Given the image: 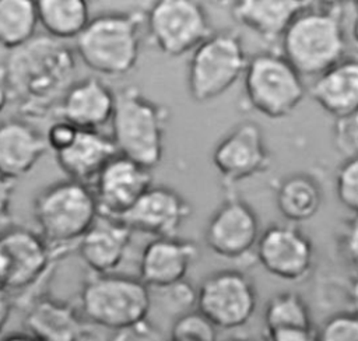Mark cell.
I'll use <instances>...</instances> for the list:
<instances>
[{
    "instance_id": "cell-1",
    "label": "cell",
    "mask_w": 358,
    "mask_h": 341,
    "mask_svg": "<svg viewBox=\"0 0 358 341\" xmlns=\"http://www.w3.org/2000/svg\"><path fill=\"white\" fill-rule=\"evenodd\" d=\"M3 66L10 102L27 117L56 115L63 95L76 81L73 50L48 35L35 36L10 52Z\"/></svg>"
},
{
    "instance_id": "cell-2",
    "label": "cell",
    "mask_w": 358,
    "mask_h": 341,
    "mask_svg": "<svg viewBox=\"0 0 358 341\" xmlns=\"http://www.w3.org/2000/svg\"><path fill=\"white\" fill-rule=\"evenodd\" d=\"M280 42V53L302 77H319L344 59L347 41L338 4L310 1Z\"/></svg>"
},
{
    "instance_id": "cell-3",
    "label": "cell",
    "mask_w": 358,
    "mask_h": 341,
    "mask_svg": "<svg viewBox=\"0 0 358 341\" xmlns=\"http://www.w3.org/2000/svg\"><path fill=\"white\" fill-rule=\"evenodd\" d=\"M32 215L36 232L60 259L77 249L99 211L91 186L66 177L38 191L32 203Z\"/></svg>"
},
{
    "instance_id": "cell-4",
    "label": "cell",
    "mask_w": 358,
    "mask_h": 341,
    "mask_svg": "<svg viewBox=\"0 0 358 341\" xmlns=\"http://www.w3.org/2000/svg\"><path fill=\"white\" fill-rule=\"evenodd\" d=\"M169 119V109L145 96L138 87H123L116 92L110 122V137L117 152L155 168L164 157Z\"/></svg>"
},
{
    "instance_id": "cell-5",
    "label": "cell",
    "mask_w": 358,
    "mask_h": 341,
    "mask_svg": "<svg viewBox=\"0 0 358 341\" xmlns=\"http://www.w3.org/2000/svg\"><path fill=\"white\" fill-rule=\"evenodd\" d=\"M144 13L110 11L90 20L76 39V53L99 75L116 78L129 74L141 50Z\"/></svg>"
},
{
    "instance_id": "cell-6",
    "label": "cell",
    "mask_w": 358,
    "mask_h": 341,
    "mask_svg": "<svg viewBox=\"0 0 358 341\" xmlns=\"http://www.w3.org/2000/svg\"><path fill=\"white\" fill-rule=\"evenodd\" d=\"M151 300V289L138 277L90 273L80 291V312L88 323L119 331L147 320Z\"/></svg>"
},
{
    "instance_id": "cell-7",
    "label": "cell",
    "mask_w": 358,
    "mask_h": 341,
    "mask_svg": "<svg viewBox=\"0 0 358 341\" xmlns=\"http://www.w3.org/2000/svg\"><path fill=\"white\" fill-rule=\"evenodd\" d=\"M248 60L239 34L214 31L190 53L186 74L190 98L199 103L220 98L243 77Z\"/></svg>"
},
{
    "instance_id": "cell-8",
    "label": "cell",
    "mask_w": 358,
    "mask_h": 341,
    "mask_svg": "<svg viewBox=\"0 0 358 341\" xmlns=\"http://www.w3.org/2000/svg\"><path fill=\"white\" fill-rule=\"evenodd\" d=\"M242 78L245 101L268 119L289 116L306 94L302 75L277 52L250 56Z\"/></svg>"
},
{
    "instance_id": "cell-9",
    "label": "cell",
    "mask_w": 358,
    "mask_h": 341,
    "mask_svg": "<svg viewBox=\"0 0 358 341\" xmlns=\"http://www.w3.org/2000/svg\"><path fill=\"white\" fill-rule=\"evenodd\" d=\"M150 43L162 55L192 53L214 31L204 6L196 0H159L144 13Z\"/></svg>"
},
{
    "instance_id": "cell-10",
    "label": "cell",
    "mask_w": 358,
    "mask_h": 341,
    "mask_svg": "<svg viewBox=\"0 0 358 341\" xmlns=\"http://www.w3.org/2000/svg\"><path fill=\"white\" fill-rule=\"evenodd\" d=\"M257 306L253 281L241 270L210 273L197 288L196 309L217 328L234 330L250 321Z\"/></svg>"
},
{
    "instance_id": "cell-11",
    "label": "cell",
    "mask_w": 358,
    "mask_h": 341,
    "mask_svg": "<svg viewBox=\"0 0 358 341\" xmlns=\"http://www.w3.org/2000/svg\"><path fill=\"white\" fill-rule=\"evenodd\" d=\"M260 233L259 217L252 205L228 191L206 224L204 242L218 257L242 260L255 253Z\"/></svg>"
},
{
    "instance_id": "cell-12",
    "label": "cell",
    "mask_w": 358,
    "mask_h": 341,
    "mask_svg": "<svg viewBox=\"0 0 358 341\" xmlns=\"http://www.w3.org/2000/svg\"><path fill=\"white\" fill-rule=\"evenodd\" d=\"M6 292H27L50 273L57 257L43 238L25 226H10L0 235Z\"/></svg>"
},
{
    "instance_id": "cell-13",
    "label": "cell",
    "mask_w": 358,
    "mask_h": 341,
    "mask_svg": "<svg viewBox=\"0 0 358 341\" xmlns=\"http://www.w3.org/2000/svg\"><path fill=\"white\" fill-rule=\"evenodd\" d=\"M211 161L227 189L268 170L271 155L260 124L253 120L235 124L215 144Z\"/></svg>"
},
{
    "instance_id": "cell-14",
    "label": "cell",
    "mask_w": 358,
    "mask_h": 341,
    "mask_svg": "<svg viewBox=\"0 0 358 341\" xmlns=\"http://www.w3.org/2000/svg\"><path fill=\"white\" fill-rule=\"evenodd\" d=\"M255 256L270 275L298 282L305 280L313 268L315 247L296 224H271L262 231Z\"/></svg>"
},
{
    "instance_id": "cell-15",
    "label": "cell",
    "mask_w": 358,
    "mask_h": 341,
    "mask_svg": "<svg viewBox=\"0 0 358 341\" xmlns=\"http://www.w3.org/2000/svg\"><path fill=\"white\" fill-rule=\"evenodd\" d=\"M152 186L151 169L117 154L91 184L101 215L120 219Z\"/></svg>"
},
{
    "instance_id": "cell-16",
    "label": "cell",
    "mask_w": 358,
    "mask_h": 341,
    "mask_svg": "<svg viewBox=\"0 0 358 341\" xmlns=\"http://www.w3.org/2000/svg\"><path fill=\"white\" fill-rule=\"evenodd\" d=\"M190 214V203L176 189L152 184L120 219L133 232L162 238L176 236Z\"/></svg>"
},
{
    "instance_id": "cell-17",
    "label": "cell",
    "mask_w": 358,
    "mask_h": 341,
    "mask_svg": "<svg viewBox=\"0 0 358 341\" xmlns=\"http://www.w3.org/2000/svg\"><path fill=\"white\" fill-rule=\"evenodd\" d=\"M199 259V246L185 238H152L141 250L138 278L150 289H162L186 280Z\"/></svg>"
},
{
    "instance_id": "cell-18",
    "label": "cell",
    "mask_w": 358,
    "mask_h": 341,
    "mask_svg": "<svg viewBox=\"0 0 358 341\" xmlns=\"http://www.w3.org/2000/svg\"><path fill=\"white\" fill-rule=\"evenodd\" d=\"M116 92L99 77L76 80L63 95L56 116L80 130H101L110 124Z\"/></svg>"
},
{
    "instance_id": "cell-19",
    "label": "cell",
    "mask_w": 358,
    "mask_h": 341,
    "mask_svg": "<svg viewBox=\"0 0 358 341\" xmlns=\"http://www.w3.org/2000/svg\"><path fill=\"white\" fill-rule=\"evenodd\" d=\"M87 324L71 303L49 295H36L27 302L24 326L39 341H87Z\"/></svg>"
},
{
    "instance_id": "cell-20",
    "label": "cell",
    "mask_w": 358,
    "mask_h": 341,
    "mask_svg": "<svg viewBox=\"0 0 358 341\" xmlns=\"http://www.w3.org/2000/svg\"><path fill=\"white\" fill-rule=\"evenodd\" d=\"M131 233L122 219L99 214L76 250L90 273H116L127 256Z\"/></svg>"
},
{
    "instance_id": "cell-21",
    "label": "cell",
    "mask_w": 358,
    "mask_h": 341,
    "mask_svg": "<svg viewBox=\"0 0 358 341\" xmlns=\"http://www.w3.org/2000/svg\"><path fill=\"white\" fill-rule=\"evenodd\" d=\"M48 151L45 134L25 119L0 122V173L17 180L29 173Z\"/></svg>"
},
{
    "instance_id": "cell-22",
    "label": "cell",
    "mask_w": 358,
    "mask_h": 341,
    "mask_svg": "<svg viewBox=\"0 0 358 341\" xmlns=\"http://www.w3.org/2000/svg\"><path fill=\"white\" fill-rule=\"evenodd\" d=\"M313 101L330 116L343 120L358 113V57H348L315 78Z\"/></svg>"
},
{
    "instance_id": "cell-23",
    "label": "cell",
    "mask_w": 358,
    "mask_h": 341,
    "mask_svg": "<svg viewBox=\"0 0 358 341\" xmlns=\"http://www.w3.org/2000/svg\"><path fill=\"white\" fill-rule=\"evenodd\" d=\"M117 154L110 134L101 130H80L73 144L55 158L69 179L91 186L103 166Z\"/></svg>"
},
{
    "instance_id": "cell-24",
    "label": "cell",
    "mask_w": 358,
    "mask_h": 341,
    "mask_svg": "<svg viewBox=\"0 0 358 341\" xmlns=\"http://www.w3.org/2000/svg\"><path fill=\"white\" fill-rule=\"evenodd\" d=\"M310 1L301 0H239L231 3V17L266 41L281 39L291 21Z\"/></svg>"
},
{
    "instance_id": "cell-25",
    "label": "cell",
    "mask_w": 358,
    "mask_h": 341,
    "mask_svg": "<svg viewBox=\"0 0 358 341\" xmlns=\"http://www.w3.org/2000/svg\"><path fill=\"white\" fill-rule=\"evenodd\" d=\"M275 204L280 214L291 224L313 218L323 204V190L317 179L298 172L285 176L277 186Z\"/></svg>"
},
{
    "instance_id": "cell-26",
    "label": "cell",
    "mask_w": 358,
    "mask_h": 341,
    "mask_svg": "<svg viewBox=\"0 0 358 341\" xmlns=\"http://www.w3.org/2000/svg\"><path fill=\"white\" fill-rule=\"evenodd\" d=\"M35 4L38 24L48 36L62 42L77 39L91 20L84 0H39Z\"/></svg>"
},
{
    "instance_id": "cell-27",
    "label": "cell",
    "mask_w": 358,
    "mask_h": 341,
    "mask_svg": "<svg viewBox=\"0 0 358 341\" xmlns=\"http://www.w3.org/2000/svg\"><path fill=\"white\" fill-rule=\"evenodd\" d=\"M36 4L31 0H0V46L13 52L36 35Z\"/></svg>"
},
{
    "instance_id": "cell-28",
    "label": "cell",
    "mask_w": 358,
    "mask_h": 341,
    "mask_svg": "<svg viewBox=\"0 0 358 341\" xmlns=\"http://www.w3.org/2000/svg\"><path fill=\"white\" fill-rule=\"evenodd\" d=\"M264 331L313 328L310 309L306 300L294 291H284L273 295L263 312Z\"/></svg>"
},
{
    "instance_id": "cell-29",
    "label": "cell",
    "mask_w": 358,
    "mask_h": 341,
    "mask_svg": "<svg viewBox=\"0 0 358 341\" xmlns=\"http://www.w3.org/2000/svg\"><path fill=\"white\" fill-rule=\"evenodd\" d=\"M169 340L179 341H217V327L197 309L176 316Z\"/></svg>"
},
{
    "instance_id": "cell-30",
    "label": "cell",
    "mask_w": 358,
    "mask_h": 341,
    "mask_svg": "<svg viewBox=\"0 0 358 341\" xmlns=\"http://www.w3.org/2000/svg\"><path fill=\"white\" fill-rule=\"evenodd\" d=\"M316 337L317 341H358V313L343 310L329 316Z\"/></svg>"
},
{
    "instance_id": "cell-31",
    "label": "cell",
    "mask_w": 358,
    "mask_h": 341,
    "mask_svg": "<svg viewBox=\"0 0 358 341\" xmlns=\"http://www.w3.org/2000/svg\"><path fill=\"white\" fill-rule=\"evenodd\" d=\"M336 193L340 203L358 215V154L350 155L338 168Z\"/></svg>"
},
{
    "instance_id": "cell-32",
    "label": "cell",
    "mask_w": 358,
    "mask_h": 341,
    "mask_svg": "<svg viewBox=\"0 0 358 341\" xmlns=\"http://www.w3.org/2000/svg\"><path fill=\"white\" fill-rule=\"evenodd\" d=\"M157 291L164 292V305L166 310L176 313V316L196 309L197 289L187 280Z\"/></svg>"
},
{
    "instance_id": "cell-33",
    "label": "cell",
    "mask_w": 358,
    "mask_h": 341,
    "mask_svg": "<svg viewBox=\"0 0 358 341\" xmlns=\"http://www.w3.org/2000/svg\"><path fill=\"white\" fill-rule=\"evenodd\" d=\"M78 131L80 129L76 127L73 123L59 117L57 120L49 124V127L43 134H45L48 148H50L52 152L56 155L63 152L73 144Z\"/></svg>"
},
{
    "instance_id": "cell-34",
    "label": "cell",
    "mask_w": 358,
    "mask_h": 341,
    "mask_svg": "<svg viewBox=\"0 0 358 341\" xmlns=\"http://www.w3.org/2000/svg\"><path fill=\"white\" fill-rule=\"evenodd\" d=\"M109 341H164L161 331L148 320L115 331Z\"/></svg>"
},
{
    "instance_id": "cell-35",
    "label": "cell",
    "mask_w": 358,
    "mask_h": 341,
    "mask_svg": "<svg viewBox=\"0 0 358 341\" xmlns=\"http://www.w3.org/2000/svg\"><path fill=\"white\" fill-rule=\"evenodd\" d=\"M260 341H317V337L313 328H289L264 331Z\"/></svg>"
},
{
    "instance_id": "cell-36",
    "label": "cell",
    "mask_w": 358,
    "mask_h": 341,
    "mask_svg": "<svg viewBox=\"0 0 358 341\" xmlns=\"http://www.w3.org/2000/svg\"><path fill=\"white\" fill-rule=\"evenodd\" d=\"M15 182L0 173V225H6L11 217V200Z\"/></svg>"
},
{
    "instance_id": "cell-37",
    "label": "cell",
    "mask_w": 358,
    "mask_h": 341,
    "mask_svg": "<svg viewBox=\"0 0 358 341\" xmlns=\"http://www.w3.org/2000/svg\"><path fill=\"white\" fill-rule=\"evenodd\" d=\"M343 243L347 257L358 267V215L348 224Z\"/></svg>"
},
{
    "instance_id": "cell-38",
    "label": "cell",
    "mask_w": 358,
    "mask_h": 341,
    "mask_svg": "<svg viewBox=\"0 0 358 341\" xmlns=\"http://www.w3.org/2000/svg\"><path fill=\"white\" fill-rule=\"evenodd\" d=\"M11 310H13V300L10 295L4 291H0V334L3 333V330L6 328L10 320Z\"/></svg>"
},
{
    "instance_id": "cell-39",
    "label": "cell",
    "mask_w": 358,
    "mask_h": 341,
    "mask_svg": "<svg viewBox=\"0 0 358 341\" xmlns=\"http://www.w3.org/2000/svg\"><path fill=\"white\" fill-rule=\"evenodd\" d=\"M8 102H10V92H8L6 70H4V66L0 64V115L3 113Z\"/></svg>"
},
{
    "instance_id": "cell-40",
    "label": "cell",
    "mask_w": 358,
    "mask_h": 341,
    "mask_svg": "<svg viewBox=\"0 0 358 341\" xmlns=\"http://www.w3.org/2000/svg\"><path fill=\"white\" fill-rule=\"evenodd\" d=\"M0 341H39V340L27 331H18V333H11L4 335Z\"/></svg>"
},
{
    "instance_id": "cell-41",
    "label": "cell",
    "mask_w": 358,
    "mask_h": 341,
    "mask_svg": "<svg viewBox=\"0 0 358 341\" xmlns=\"http://www.w3.org/2000/svg\"><path fill=\"white\" fill-rule=\"evenodd\" d=\"M351 42H352V46L358 55V10H357V15L354 18V22H352V27H351Z\"/></svg>"
},
{
    "instance_id": "cell-42",
    "label": "cell",
    "mask_w": 358,
    "mask_h": 341,
    "mask_svg": "<svg viewBox=\"0 0 358 341\" xmlns=\"http://www.w3.org/2000/svg\"><path fill=\"white\" fill-rule=\"evenodd\" d=\"M351 303H352V310L358 313V277L355 278L351 286Z\"/></svg>"
},
{
    "instance_id": "cell-43",
    "label": "cell",
    "mask_w": 358,
    "mask_h": 341,
    "mask_svg": "<svg viewBox=\"0 0 358 341\" xmlns=\"http://www.w3.org/2000/svg\"><path fill=\"white\" fill-rule=\"evenodd\" d=\"M0 291L6 292V278H4V268H3L1 254H0Z\"/></svg>"
},
{
    "instance_id": "cell-44",
    "label": "cell",
    "mask_w": 358,
    "mask_h": 341,
    "mask_svg": "<svg viewBox=\"0 0 358 341\" xmlns=\"http://www.w3.org/2000/svg\"><path fill=\"white\" fill-rule=\"evenodd\" d=\"M225 341H252V340H248V338H242V337H232V338H228Z\"/></svg>"
},
{
    "instance_id": "cell-45",
    "label": "cell",
    "mask_w": 358,
    "mask_h": 341,
    "mask_svg": "<svg viewBox=\"0 0 358 341\" xmlns=\"http://www.w3.org/2000/svg\"><path fill=\"white\" fill-rule=\"evenodd\" d=\"M354 6H355V7H357V10H358V1H355V3H354Z\"/></svg>"
},
{
    "instance_id": "cell-46",
    "label": "cell",
    "mask_w": 358,
    "mask_h": 341,
    "mask_svg": "<svg viewBox=\"0 0 358 341\" xmlns=\"http://www.w3.org/2000/svg\"><path fill=\"white\" fill-rule=\"evenodd\" d=\"M168 341H179V340H168Z\"/></svg>"
}]
</instances>
